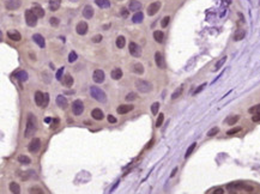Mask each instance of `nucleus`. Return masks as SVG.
<instances>
[{"label": "nucleus", "instance_id": "nucleus-1", "mask_svg": "<svg viewBox=\"0 0 260 194\" xmlns=\"http://www.w3.org/2000/svg\"><path fill=\"white\" fill-rule=\"evenodd\" d=\"M36 117L32 115V114H29L28 115V119H27V128H25V133H24V137L25 138H31L34 135V133L36 132Z\"/></svg>", "mask_w": 260, "mask_h": 194}, {"label": "nucleus", "instance_id": "nucleus-2", "mask_svg": "<svg viewBox=\"0 0 260 194\" xmlns=\"http://www.w3.org/2000/svg\"><path fill=\"white\" fill-rule=\"evenodd\" d=\"M90 95H91L92 98H95L96 101H98L101 103L107 102V95L104 94V91H102L97 86H91L90 87Z\"/></svg>", "mask_w": 260, "mask_h": 194}, {"label": "nucleus", "instance_id": "nucleus-3", "mask_svg": "<svg viewBox=\"0 0 260 194\" xmlns=\"http://www.w3.org/2000/svg\"><path fill=\"white\" fill-rule=\"evenodd\" d=\"M227 188L230 190H246V192H253V187L246 185L242 181H235L227 185Z\"/></svg>", "mask_w": 260, "mask_h": 194}, {"label": "nucleus", "instance_id": "nucleus-4", "mask_svg": "<svg viewBox=\"0 0 260 194\" xmlns=\"http://www.w3.org/2000/svg\"><path fill=\"white\" fill-rule=\"evenodd\" d=\"M136 87H137V90L141 94H147V92H150L152 90V85L147 80H144V79H137L136 80Z\"/></svg>", "mask_w": 260, "mask_h": 194}, {"label": "nucleus", "instance_id": "nucleus-5", "mask_svg": "<svg viewBox=\"0 0 260 194\" xmlns=\"http://www.w3.org/2000/svg\"><path fill=\"white\" fill-rule=\"evenodd\" d=\"M37 19H39V17H37L32 10H27L25 11V22L29 26H35L37 24Z\"/></svg>", "mask_w": 260, "mask_h": 194}, {"label": "nucleus", "instance_id": "nucleus-6", "mask_svg": "<svg viewBox=\"0 0 260 194\" xmlns=\"http://www.w3.org/2000/svg\"><path fill=\"white\" fill-rule=\"evenodd\" d=\"M72 112H73L74 115H77V116H79V115L83 114V112H84V104H83V102H82L80 100H76V101L72 103Z\"/></svg>", "mask_w": 260, "mask_h": 194}, {"label": "nucleus", "instance_id": "nucleus-7", "mask_svg": "<svg viewBox=\"0 0 260 194\" xmlns=\"http://www.w3.org/2000/svg\"><path fill=\"white\" fill-rule=\"evenodd\" d=\"M128 50H129V54L134 58H139L141 55V48L136 42H131L128 44Z\"/></svg>", "mask_w": 260, "mask_h": 194}, {"label": "nucleus", "instance_id": "nucleus-8", "mask_svg": "<svg viewBox=\"0 0 260 194\" xmlns=\"http://www.w3.org/2000/svg\"><path fill=\"white\" fill-rule=\"evenodd\" d=\"M29 151L35 153V152H39V150L41 149V140L39 138H34L31 142L29 143V146H28Z\"/></svg>", "mask_w": 260, "mask_h": 194}, {"label": "nucleus", "instance_id": "nucleus-9", "mask_svg": "<svg viewBox=\"0 0 260 194\" xmlns=\"http://www.w3.org/2000/svg\"><path fill=\"white\" fill-rule=\"evenodd\" d=\"M22 5V1L21 0H7V1L5 3V7L10 11H13V10H17L19 9Z\"/></svg>", "mask_w": 260, "mask_h": 194}, {"label": "nucleus", "instance_id": "nucleus-10", "mask_svg": "<svg viewBox=\"0 0 260 194\" xmlns=\"http://www.w3.org/2000/svg\"><path fill=\"white\" fill-rule=\"evenodd\" d=\"M159 9H161V3L159 1H155V3H152V4H150L149 5V7H147V14L149 16H155L158 11H159Z\"/></svg>", "mask_w": 260, "mask_h": 194}, {"label": "nucleus", "instance_id": "nucleus-11", "mask_svg": "<svg viewBox=\"0 0 260 194\" xmlns=\"http://www.w3.org/2000/svg\"><path fill=\"white\" fill-rule=\"evenodd\" d=\"M104 78H106V76H104V72L102 71V69H96V71L94 72V74H92V79H94V82L98 83V84L103 83Z\"/></svg>", "mask_w": 260, "mask_h": 194}, {"label": "nucleus", "instance_id": "nucleus-12", "mask_svg": "<svg viewBox=\"0 0 260 194\" xmlns=\"http://www.w3.org/2000/svg\"><path fill=\"white\" fill-rule=\"evenodd\" d=\"M32 40L35 41V43H37L40 48H45L46 47V42H45V37L40 34H34L32 35Z\"/></svg>", "mask_w": 260, "mask_h": 194}, {"label": "nucleus", "instance_id": "nucleus-13", "mask_svg": "<svg viewBox=\"0 0 260 194\" xmlns=\"http://www.w3.org/2000/svg\"><path fill=\"white\" fill-rule=\"evenodd\" d=\"M76 31L78 35H85L88 32V23L86 22H79L76 26Z\"/></svg>", "mask_w": 260, "mask_h": 194}, {"label": "nucleus", "instance_id": "nucleus-14", "mask_svg": "<svg viewBox=\"0 0 260 194\" xmlns=\"http://www.w3.org/2000/svg\"><path fill=\"white\" fill-rule=\"evenodd\" d=\"M7 37H9L10 40H12V41L18 42V41L22 40V35L18 32L17 30H9V31H7Z\"/></svg>", "mask_w": 260, "mask_h": 194}, {"label": "nucleus", "instance_id": "nucleus-15", "mask_svg": "<svg viewBox=\"0 0 260 194\" xmlns=\"http://www.w3.org/2000/svg\"><path fill=\"white\" fill-rule=\"evenodd\" d=\"M132 109H133L132 104H124V105H120V107L116 109V112H118V114L124 115V114H127L128 112H131Z\"/></svg>", "mask_w": 260, "mask_h": 194}, {"label": "nucleus", "instance_id": "nucleus-16", "mask_svg": "<svg viewBox=\"0 0 260 194\" xmlns=\"http://www.w3.org/2000/svg\"><path fill=\"white\" fill-rule=\"evenodd\" d=\"M57 104H58V107H59V108H61V109H66V108H67V105H68V102H67L66 97H64L62 95H59V96L57 97Z\"/></svg>", "mask_w": 260, "mask_h": 194}, {"label": "nucleus", "instance_id": "nucleus-17", "mask_svg": "<svg viewBox=\"0 0 260 194\" xmlns=\"http://www.w3.org/2000/svg\"><path fill=\"white\" fill-rule=\"evenodd\" d=\"M155 61H156V65L158 68H164L165 67V62H164V59L162 57V54L159 52H156L155 54Z\"/></svg>", "mask_w": 260, "mask_h": 194}, {"label": "nucleus", "instance_id": "nucleus-18", "mask_svg": "<svg viewBox=\"0 0 260 194\" xmlns=\"http://www.w3.org/2000/svg\"><path fill=\"white\" fill-rule=\"evenodd\" d=\"M35 102L39 107H43V102H45V94H42L41 91H36L35 92Z\"/></svg>", "mask_w": 260, "mask_h": 194}, {"label": "nucleus", "instance_id": "nucleus-19", "mask_svg": "<svg viewBox=\"0 0 260 194\" xmlns=\"http://www.w3.org/2000/svg\"><path fill=\"white\" fill-rule=\"evenodd\" d=\"M92 16H94V9H92V6L90 5H86L84 9H83V17L84 18H92Z\"/></svg>", "mask_w": 260, "mask_h": 194}, {"label": "nucleus", "instance_id": "nucleus-20", "mask_svg": "<svg viewBox=\"0 0 260 194\" xmlns=\"http://www.w3.org/2000/svg\"><path fill=\"white\" fill-rule=\"evenodd\" d=\"M140 9H141V4H140L139 1H137V0H131V1H129V4H128V10L138 12V11H140Z\"/></svg>", "mask_w": 260, "mask_h": 194}, {"label": "nucleus", "instance_id": "nucleus-21", "mask_svg": "<svg viewBox=\"0 0 260 194\" xmlns=\"http://www.w3.org/2000/svg\"><path fill=\"white\" fill-rule=\"evenodd\" d=\"M110 77H111V79H114V80H119V79H121L122 78V71H121V68H114L113 71L110 72Z\"/></svg>", "mask_w": 260, "mask_h": 194}, {"label": "nucleus", "instance_id": "nucleus-22", "mask_svg": "<svg viewBox=\"0 0 260 194\" xmlns=\"http://www.w3.org/2000/svg\"><path fill=\"white\" fill-rule=\"evenodd\" d=\"M14 77H16V79L17 80H19L21 83H23V82H27L28 80V73L25 72V71H18L16 74H14Z\"/></svg>", "mask_w": 260, "mask_h": 194}, {"label": "nucleus", "instance_id": "nucleus-23", "mask_svg": "<svg viewBox=\"0 0 260 194\" xmlns=\"http://www.w3.org/2000/svg\"><path fill=\"white\" fill-rule=\"evenodd\" d=\"M31 10L34 11V13H35L37 17H39V18H42V17H45V10H43L40 5H34Z\"/></svg>", "mask_w": 260, "mask_h": 194}, {"label": "nucleus", "instance_id": "nucleus-24", "mask_svg": "<svg viewBox=\"0 0 260 194\" xmlns=\"http://www.w3.org/2000/svg\"><path fill=\"white\" fill-rule=\"evenodd\" d=\"M60 5H61V0H49V10L50 11L59 10Z\"/></svg>", "mask_w": 260, "mask_h": 194}, {"label": "nucleus", "instance_id": "nucleus-25", "mask_svg": "<svg viewBox=\"0 0 260 194\" xmlns=\"http://www.w3.org/2000/svg\"><path fill=\"white\" fill-rule=\"evenodd\" d=\"M143 19H144V14H143V12H141V11L136 12V13L133 14V17H132V22H133V23H136V24L141 23V22H143Z\"/></svg>", "mask_w": 260, "mask_h": 194}, {"label": "nucleus", "instance_id": "nucleus-26", "mask_svg": "<svg viewBox=\"0 0 260 194\" xmlns=\"http://www.w3.org/2000/svg\"><path fill=\"white\" fill-rule=\"evenodd\" d=\"M91 116L94 117L95 120H102V119L104 117V114H103V112H102L101 109L96 108V109H94V110L91 112Z\"/></svg>", "mask_w": 260, "mask_h": 194}, {"label": "nucleus", "instance_id": "nucleus-27", "mask_svg": "<svg viewBox=\"0 0 260 194\" xmlns=\"http://www.w3.org/2000/svg\"><path fill=\"white\" fill-rule=\"evenodd\" d=\"M245 37H246V31L243 29H238L235 32V35H234V40L235 41H241V40H243Z\"/></svg>", "mask_w": 260, "mask_h": 194}, {"label": "nucleus", "instance_id": "nucleus-28", "mask_svg": "<svg viewBox=\"0 0 260 194\" xmlns=\"http://www.w3.org/2000/svg\"><path fill=\"white\" fill-rule=\"evenodd\" d=\"M154 39H155L156 42L162 43L163 40H164V34H163L162 31H159V30H156V31L154 32Z\"/></svg>", "mask_w": 260, "mask_h": 194}, {"label": "nucleus", "instance_id": "nucleus-29", "mask_svg": "<svg viewBox=\"0 0 260 194\" xmlns=\"http://www.w3.org/2000/svg\"><path fill=\"white\" fill-rule=\"evenodd\" d=\"M238 119H240V116L238 115H231V116H229V117H227L226 119V123L227 125H230V126H233V125H235V123L238 121Z\"/></svg>", "mask_w": 260, "mask_h": 194}, {"label": "nucleus", "instance_id": "nucleus-30", "mask_svg": "<svg viewBox=\"0 0 260 194\" xmlns=\"http://www.w3.org/2000/svg\"><path fill=\"white\" fill-rule=\"evenodd\" d=\"M62 84L66 86V87H71L73 85V78L71 74H66L64 77V80H62Z\"/></svg>", "mask_w": 260, "mask_h": 194}, {"label": "nucleus", "instance_id": "nucleus-31", "mask_svg": "<svg viewBox=\"0 0 260 194\" xmlns=\"http://www.w3.org/2000/svg\"><path fill=\"white\" fill-rule=\"evenodd\" d=\"M95 3L98 7L101 9H108L110 6V1L109 0H95Z\"/></svg>", "mask_w": 260, "mask_h": 194}, {"label": "nucleus", "instance_id": "nucleus-32", "mask_svg": "<svg viewBox=\"0 0 260 194\" xmlns=\"http://www.w3.org/2000/svg\"><path fill=\"white\" fill-rule=\"evenodd\" d=\"M10 190H11V193L18 194V193H21V187L17 182H11L10 183Z\"/></svg>", "mask_w": 260, "mask_h": 194}, {"label": "nucleus", "instance_id": "nucleus-33", "mask_svg": "<svg viewBox=\"0 0 260 194\" xmlns=\"http://www.w3.org/2000/svg\"><path fill=\"white\" fill-rule=\"evenodd\" d=\"M18 162H19L21 164H25V165H28V164H30L31 163V160L28 157V156H25V155H21L19 157H18Z\"/></svg>", "mask_w": 260, "mask_h": 194}, {"label": "nucleus", "instance_id": "nucleus-34", "mask_svg": "<svg viewBox=\"0 0 260 194\" xmlns=\"http://www.w3.org/2000/svg\"><path fill=\"white\" fill-rule=\"evenodd\" d=\"M116 47L118 48H120V49H122L124 47H125V44H126V39L124 37V36H119L118 39H116Z\"/></svg>", "mask_w": 260, "mask_h": 194}, {"label": "nucleus", "instance_id": "nucleus-35", "mask_svg": "<svg viewBox=\"0 0 260 194\" xmlns=\"http://www.w3.org/2000/svg\"><path fill=\"white\" fill-rule=\"evenodd\" d=\"M182 91H183V86L181 85V86H179L177 89L173 92V95H172V100H176L177 97H180V96L182 95Z\"/></svg>", "mask_w": 260, "mask_h": 194}, {"label": "nucleus", "instance_id": "nucleus-36", "mask_svg": "<svg viewBox=\"0 0 260 194\" xmlns=\"http://www.w3.org/2000/svg\"><path fill=\"white\" fill-rule=\"evenodd\" d=\"M133 71L136 73H138V74H143L144 73V66L141 64H136L133 66Z\"/></svg>", "mask_w": 260, "mask_h": 194}, {"label": "nucleus", "instance_id": "nucleus-37", "mask_svg": "<svg viewBox=\"0 0 260 194\" xmlns=\"http://www.w3.org/2000/svg\"><path fill=\"white\" fill-rule=\"evenodd\" d=\"M226 61H227V57H223L220 60H218V61H217V64L215 65L213 71H218V69H219V68H220L223 65H224V62H226Z\"/></svg>", "mask_w": 260, "mask_h": 194}, {"label": "nucleus", "instance_id": "nucleus-38", "mask_svg": "<svg viewBox=\"0 0 260 194\" xmlns=\"http://www.w3.org/2000/svg\"><path fill=\"white\" fill-rule=\"evenodd\" d=\"M195 146H197V143H192V144H191V146L187 149V151H186V153H185V158H188V157L192 155V152L194 151Z\"/></svg>", "mask_w": 260, "mask_h": 194}, {"label": "nucleus", "instance_id": "nucleus-39", "mask_svg": "<svg viewBox=\"0 0 260 194\" xmlns=\"http://www.w3.org/2000/svg\"><path fill=\"white\" fill-rule=\"evenodd\" d=\"M169 22H170V17L165 16L164 18L162 19V22H161V26L162 28H167V26H168V24H169Z\"/></svg>", "mask_w": 260, "mask_h": 194}, {"label": "nucleus", "instance_id": "nucleus-40", "mask_svg": "<svg viewBox=\"0 0 260 194\" xmlns=\"http://www.w3.org/2000/svg\"><path fill=\"white\" fill-rule=\"evenodd\" d=\"M137 98H138V96H137L134 92H129V94H127L126 97H125V100L128 101V102H129V101H134V100H137Z\"/></svg>", "mask_w": 260, "mask_h": 194}, {"label": "nucleus", "instance_id": "nucleus-41", "mask_svg": "<svg viewBox=\"0 0 260 194\" xmlns=\"http://www.w3.org/2000/svg\"><path fill=\"white\" fill-rule=\"evenodd\" d=\"M158 109H159V103H158V102H155V103L152 104V107H151L152 114H154V115H157V114H158Z\"/></svg>", "mask_w": 260, "mask_h": 194}, {"label": "nucleus", "instance_id": "nucleus-42", "mask_svg": "<svg viewBox=\"0 0 260 194\" xmlns=\"http://www.w3.org/2000/svg\"><path fill=\"white\" fill-rule=\"evenodd\" d=\"M77 58H78L77 53H76V52H71L70 55H68V61H70V62H74V61L77 60Z\"/></svg>", "mask_w": 260, "mask_h": 194}, {"label": "nucleus", "instance_id": "nucleus-43", "mask_svg": "<svg viewBox=\"0 0 260 194\" xmlns=\"http://www.w3.org/2000/svg\"><path fill=\"white\" fill-rule=\"evenodd\" d=\"M163 121H164V115L162 113H159V116L157 117V121H156V127H161Z\"/></svg>", "mask_w": 260, "mask_h": 194}, {"label": "nucleus", "instance_id": "nucleus-44", "mask_svg": "<svg viewBox=\"0 0 260 194\" xmlns=\"http://www.w3.org/2000/svg\"><path fill=\"white\" fill-rule=\"evenodd\" d=\"M251 114H256V113H260V104H256V105H254V107H252V108H249V110H248Z\"/></svg>", "mask_w": 260, "mask_h": 194}, {"label": "nucleus", "instance_id": "nucleus-45", "mask_svg": "<svg viewBox=\"0 0 260 194\" xmlns=\"http://www.w3.org/2000/svg\"><path fill=\"white\" fill-rule=\"evenodd\" d=\"M49 23H50V25H53V26H58L59 23H60V21H59V18H57V17H52V18L49 19Z\"/></svg>", "mask_w": 260, "mask_h": 194}, {"label": "nucleus", "instance_id": "nucleus-46", "mask_svg": "<svg viewBox=\"0 0 260 194\" xmlns=\"http://www.w3.org/2000/svg\"><path fill=\"white\" fill-rule=\"evenodd\" d=\"M218 132H219V128H218V127H212V128L208 132V137H213V135H216Z\"/></svg>", "mask_w": 260, "mask_h": 194}, {"label": "nucleus", "instance_id": "nucleus-47", "mask_svg": "<svg viewBox=\"0 0 260 194\" xmlns=\"http://www.w3.org/2000/svg\"><path fill=\"white\" fill-rule=\"evenodd\" d=\"M62 74H64V67L59 68L58 71H57V74H55V78H57L58 80H61V78H62Z\"/></svg>", "mask_w": 260, "mask_h": 194}, {"label": "nucleus", "instance_id": "nucleus-48", "mask_svg": "<svg viewBox=\"0 0 260 194\" xmlns=\"http://www.w3.org/2000/svg\"><path fill=\"white\" fill-rule=\"evenodd\" d=\"M29 193H39V194H43V190L39 187H31L29 189Z\"/></svg>", "mask_w": 260, "mask_h": 194}, {"label": "nucleus", "instance_id": "nucleus-49", "mask_svg": "<svg viewBox=\"0 0 260 194\" xmlns=\"http://www.w3.org/2000/svg\"><path fill=\"white\" fill-rule=\"evenodd\" d=\"M240 131H241V127H235V128H233V130H229V131L227 132V134H228V135H234V134L238 133Z\"/></svg>", "mask_w": 260, "mask_h": 194}, {"label": "nucleus", "instance_id": "nucleus-50", "mask_svg": "<svg viewBox=\"0 0 260 194\" xmlns=\"http://www.w3.org/2000/svg\"><path fill=\"white\" fill-rule=\"evenodd\" d=\"M206 85H208V84H206V83H204V84H201V85H200V86H199V87H197V89H195V90H194V94H193V95H198V94H199V92H201V91H203V90H204V87H205V86H206Z\"/></svg>", "mask_w": 260, "mask_h": 194}, {"label": "nucleus", "instance_id": "nucleus-51", "mask_svg": "<svg viewBox=\"0 0 260 194\" xmlns=\"http://www.w3.org/2000/svg\"><path fill=\"white\" fill-rule=\"evenodd\" d=\"M101 41H102V35H96L95 37H92V42H95V43H98Z\"/></svg>", "mask_w": 260, "mask_h": 194}, {"label": "nucleus", "instance_id": "nucleus-52", "mask_svg": "<svg viewBox=\"0 0 260 194\" xmlns=\"http://www.w3.org/2000/svg\"><path fill=\"white\" fill-rule=\"evenodd\" d=\"M252 120H253L254 122H259V121H260V113L254 114V115H253V117H252Z\"/></svg>", "mask_w": 260, "mask_h": 194}, {"label": "nucleus", "instance_id": "nucleus-53", "mask_svg": "<svg viewBox=\"0 0 260 194\" xmlns=\"http://www.w3.org/2000/svg\"><path fill=\"white\" fill-rule=\"evenodd\" d=\"M108 121H109L110 123H115L118 120H116V117L113 116V115H108Z\"/></svg>", "mask_w": 260, "mask_h": 194}, {"label": "nucleus", "instance_id": "nucleus-54", "mask_svg": "<svg viewBox=\"0 0 260 194\" xmlns=\"http://www.w3.org/2000/svg\"><path fill=\"white\" fill-rule=\"evenodd\" d=\"M211 193H215V194H223V193H224V190H223L222 188H216V189H212Z\"/></svg>", "mask_w": 260, "mask_h": 194}, {"label": "nucleus", "instance_id": "nucleus-55", "mask_svg": "<svg viewBox=\"0 0 260 194\" xmlns=\"http://www.w3.org/2000/svg\"><path fill=\"white\" fill-rule=\"evenodd\" d=\"M48 102H49V95H48V94H45V102H43V107H47V105H48Z\"/></svg>", "mask_w": 260, "mask_h": 194}, {"label": "nucleus", "instance_id": "nucleus-56", "mask_svg": "<svg viewBox=\"0 0 260 194\" xmlns=\"http://www.w3.org/2000/svg\"><path fill=\"white\" fill-rule=\"evenodd\" d=\"M59 122H60V120L59 119H55V120H53V125L50 126V128H55L58 125H59Z\"/></svg>", "mask_w": 260, "mask_h": 194}, {"label": "nucleus", "instance_id": "nucleus-57", "mask_svg": "<svg viewBox=\"0 0 260 194\" xmlns=\"http://www.w3.org/2000/svg\"><path fill=\"white\" fill-rule=\"evenodd\" d=\"M176 171H177V168H175V169L173 170V173H172V175H170V176H172V178H173V176H174V175L176 174Z\"/></svg>", "mask_w": 260, "mask_h": 194}, {"label": "nucleus", "instance_id": "nucleus-58", "mask_svg": "<svg viewBox=\"0 0 260 194\" xmlns=\"http://www.w3.org/2000/svg\"><path fill=\"white\" fill-rule=\"evenodd\" d=\"M50 121H52V119H50V117H46V119H45V122H47V123H48V122H50Z\"/></svg>", "mask_w": 260, "mask_h": 194}, {"label": "nucleus", "instance_id": "nucleus-59", "mask_svg": "<svg viewBox=\"0 0 260 194\" xmlns=\"http://www.w3.org/2000/svg\"><path fill=\"white\" fill-rule=\"evenodd\" d=\"M70 1H73V3H77L78 0H70Z\"/></svg>", "mask_w": 260, "mask_h": 194}]
</instances>
